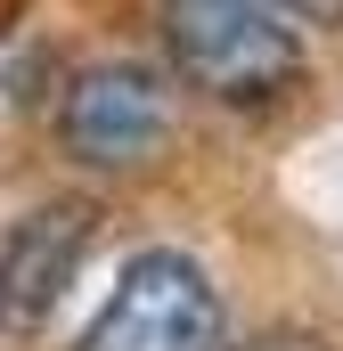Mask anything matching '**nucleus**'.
Wrapping results in <instances>:
<instances>
[{
	"mask_svg": "<svg viewBox=\"0 0 343 351\" xmlns=\"http://www.w3.org/2000/svg\"><path fill=\"white\" fill-rule=\"evenodd\" d=\"M164 58L213 106H270L303 82V25L278 0H164Z\"/></svg>",
	"mask_w": 343,
	"mask_h": 351,
	"instance_id": "obj_1",
	"label": "nucleus"
},
{
	"mask_svg": "<svg viewBox=\"0 0 343 351\" xmlns=\"http://www.w3.org/2000/svg\"><path fill=\"white\" fill-rule=\"evenodd\" d=\"M221 343H229V319H221V286L204 278V262L147 245L115 269V294L98 302L74 351H221Z\"/></svg>",
	"mask_w": 343,
	"mask_h": 351,
	"instance_id": "obj_2",
	"label": "nucleus"
},
{
	"mask_svg": "<svg viewBox=\"0 0 343 351\" xmlns=\"http://www.w3.org/2000/svg\"><path fill=\"white\" fill-rule=\"evenodd\" d=\"M58 139L90 172H147L172 139V82L156 66H131V58L90 66L58 98Z\"/></svg>",
	"mask_w": 343,
	"mask_h": 351,
	"instance_id": "obj_3",
	"label": "nucleus"
},
{
	"mask_svg": "<svg viewBox=\"0 0 343 351\" xmlns=\"http://www.w3.org/2000/svg\"><path fill=\"white\" fill-rule=\"evenodd\" d=\"M90 245H98V204H82V196H49V204L16 213L0 237V335H41L58 319V302L74 294Z\"/></svg>",
	"mask_w": 343,
	"mask_h": 351,
	"instance_id": "obj_4",
	"label": "nucleus"
},
{
	"mask_svg": "<svg viewBox=\"0 0 343 351\" xmlns=\"http://www.w3.org/2000/svg\"><path fill=\"white\" fill-rule=\"evenodd\" d=\"M246 351H335V343H327V335H311V327H261Z\"/></svg>",
	"mask_w": 343,
	"mask_h": 351,
	"instance_id": "obj_5",
	"label": "nucleus"
},
{
	"mask_svg": "<svg viewBox=\"0 0 343 351\" xmlns=\"http://www.w3.org/2000/svg\"><path fill=\"white\" fill-rule=\"evenodd\" d=\"M278 8H286L294 25H335L343 16V0H278Z\"/></svg>",
	"mask_w": 343,
	"mask_h": 351,
	"instance_id": "obj_6",
	"label": "nucleus"
}]
</instances>
